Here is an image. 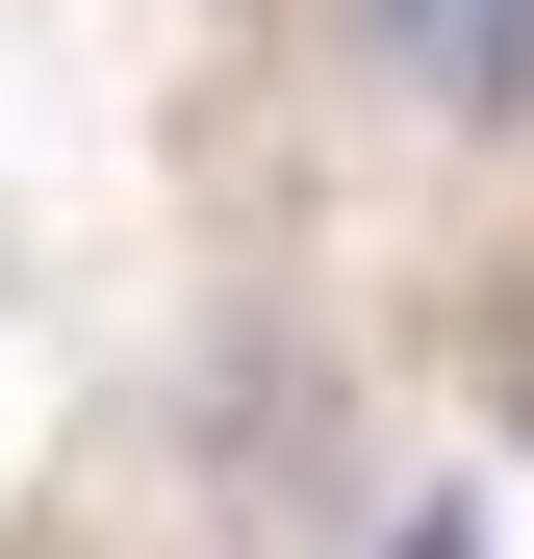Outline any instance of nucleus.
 <instances>
[{"instance_id":"f257e3e1","label":"nucleus","mask_w":534,"mask_h":559,"mask_svg":"<svg viewBox=\"0 0 534 559\" xmlns=\"http://www.w3.org/2000/svg\"><path fill=\"white\" fill-rule=\"evenodd\" d=\"M356 51H382L432 128H534V0H356Z\"/></svg>"},{"instance_id":"f03ea898","label":"nucleus","mask_w":534,"mask_h":559,"mask_svg":"<svg viewBox=\"0 0 534 559\" xmlns=\"http://www.w3.org/2000/svg\"><path fill=\"white\" fill-rule=\"evenodd\" d=\"M484 407H509V432H534V306H484Z\"/></svg>"},{"instance_id":"7ed1b4c3","label":"nucleus","mask_w":534,"mask_h":559,"mask_svg":"<svg viewBox=\"0 0 534 559\" xmlns=\"http://www.w3.org/2000/svg\"><path fill=\"white\" fill-rule=\"evenodd\" d=\"M382 559H509V534H484V509H407V534H382Z\"/></svg>"}]
</instances>
